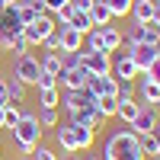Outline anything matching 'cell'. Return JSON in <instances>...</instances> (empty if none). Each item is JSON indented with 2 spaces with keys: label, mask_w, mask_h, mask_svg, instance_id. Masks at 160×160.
Instances as JSON below:
<instances>
[{
  "label": "cell",
  "mask_w": 160,
  "mask_h": 160,
  "mask_svg": "<svg viewBox=\"0 0 160 160\" xmlns=\"http://www.w3.org/2000/svg\"><path fill=\"white\" fill-rule=\"evenodd\" d=\"M99 157H102V160H148V157L141 154V138H138L131 128H115V131H109Z\"/></svg>",
  "instance_id": "1"
},
{
  "label": "cell",
  "mask_w": 160,
  "mask_h": 160,
  "mask_svg": "<svg viewBox=\"0 0 160 160\" xmlns=\"http://www.w3.org/2000/svg\"><path fill=\"white\" fill-rule=\"evenodd\" d=\"M10 135H13V144H16L19 157H22V154H32L35 144H42V125H38L35 112L22 106V118H19L16 128H10Z\"/></svg>",
  "instance_id": "2"
},
{
  "label": "cell",
  "mask_w": 160,
  "mask_h": 160,
  "mask_svg": "<svg viewBox=\"0 0 160 160\" xmlns=\"http://www.w3.org/2000/svg\"><path fill=\"white\" fill-rule=\"evenodd\" d=\"M55 29H58L55 16H51V13H42V16H35L32 22H26V26H22V35H26V42H29V45H42Z\"/></svg>",
  "instance_id": "3"
},
{
  "label": "cell",
  "mask_w": 160,
  "mask_h": 160,
  "mask_svg": "<svg viewBox=\"0 0 160 160\" xmlns=\"http://www.w3.org/2000/svg\"><path fill=\"white\" fill-rule=\"evenodd\" d=\"M10 74L19 77L26 87H35L38 74H42V64H38V58H32V55H19V58H13V71Z\"/></svg>",
  "instance_id": "4"
},
{
  "label": "cell",
  "mask_w": 160,
  "mask_h": 160,
  "mask_svg": "<svg viewBox=\"0 0 160 160\" xmlns=\"http://www.w3.org/2000/svg\"><path fill=\"white\" fill-rule=\"evenodd\" d=\"M138 64L131 61V51L128 48H118L112 55V77L115 80H138Z\"/></svg>",
  "instance_id": "5"
},
{
  "label": "cell",
  "mask_w": 160,
  "mask_h": 160,
  "mask_svg": "<svg viewBox=\"0 0 160 160\" xmlns=\"http://www.w3.org/2000/svg\"><path fill=\"white\" fill-rule=\"evenodd\" d=\"M87 80H90V71H87V68H61L58 87H61V90H83Z\"/></svg>",
  "instance_id": "6"
},
{
  "label": "cell",
  "mask_w": 160,
  "mask_h": 160,
  "mask_svg": "<svg viewBox=\"0 0 160 160\" xmlns=\"http://www.w3.org/2000/svg\"><path fill=\"white\" fill-rule=\"evenodd\" d=\"M22 16H19V10H16V3H10V7H3V13H0V35H22Z\"/></svg>",
  "instance_id": "7"
},
{
  "label": "cell",
  "mask_w": 160,
  "mask_h": 160,
  "mask_svg": "<svg viewBox=\"0 0 160 160\" xmlns=\"http://www.w3.org/2000/svg\"><path fill=\"white\" fill-rule=\"evenodd\" d=\"M157 122H160V112L154 109V106H141V112L135 115V122H131L128 128L135 131V135H151V131L157 128Z\"/></svg>",
  "instance_id": "8"
},
{
  "label": "cell",
  "mask_w": 160,
  "mask_h": 160,
  "mask_svg": "<svg viewBox=\"0 0 160 160\" xmlns=\"http://www.w3.org/2000/svg\"><path fill=\"white\" fill-rule=\"evenodd\" d=\"M115 87H118V80L112 77V74H106V77H96V74H90V80H87V93L90 96H115Z\"/></svg>",
  "instance_id": "9"
},
{
  "label": "cell",
  "mask_w": 160,
  "mask_h": 160,
  "mask_svg": "<svg viewBox=\"0 0 160 160\" xmlns=\"http://www.w3.org/2000/svg\"><path fill=\"white\" fill-rule=\"evenodd\" d=\"M68 122H74V125H87V128H93V131H99V128L106 125V115H99L93 106H87V109L71 112V115H68Z\"/></svg>",
  "instance_id": "10"
},
{
  "label": "cell",
  "mask_w": 160,
  "mask_h": 160,
  "mask_svg": "<svg viewBox=\"0 0 160 160\" xmlns=\"http://www.w3.org/2000/svg\"><path fill=\"white\" fill-rule=\"evenodd\" d=\"M87 71L96 74V77L112 74V55L109 51H93V55H87Z\"/></svg>",
  "instance_id": "11"
},
{
  "label": "cell",
  "mask_w": 160,
  "mask_h": 160,
  "mask_svg": "<svg viewBox=\"0 0 160 160\" xmlns=\"http://www.w3.org/2000/svg\"><path fill=\"white\" fill-rule=\"evenodd\" d=\"M160 55V48L157 45H144V42H138L135 48H131V61L138 64V71H148L151 68V61Z\"/></svg>",
  "instance_id": "12"
},
{
  "label": "cell",
  "mask_w": 160,
  "mask_h": 160,
  "mask_svg": "<svg viewBox=\"0 0 160 160\" xmlns=\"http://www.w3.org/2000/svg\"><path fill=\"white\" fill-rule=\"evenodd\" d=\"M99 29V38H102V48L109 51V55H115L118 48H122V29H118V26H96Z\"/></svg>",
  "instance_id": "13"
},
{
  "label": "cell",
  "mask_w": 160,
  "mask_h": 160,
  "mask_svg": "<svg viewBox=\"0 0 160 160\" xmlns=\"http://www.w3.org/2000/svg\"><path fill=\"white\" fill-rule=\"evenodd\" d=\"M58 35H61V51H80L83 48V32L71 29V26H58Z\"/></svg>",
  "instance_id": "14"
},
{
  "label": "cell",
  "mask_w": 160,
  "mask_h": 160,
  "mask_svg": "<svg viewBox=\"0 0 160 160\" xmlns=\"http://www.w3.org/2000/svg\"><path fill=\"white\" fill-rule=\"evenodd\" d=\"M3 83H7V93H10V106H22V102H26V93H29V87H26L19 77H13V74L3 77Z\"/></svg>",
  "instance_id": "15"
},
{
  "label": "cell",
  "mask_w": 160,
  "mask_h": 160,
  "mask_svg": "<svg viewBox=\"0 0 160 160\" xmlns=\"http://www.w3.org/2000/svg\"><path fill=\"white\" fill-rule=\"evenodd\" d=\"M38 109H58L61 106V87H35Z\"/></svg>",
  "instance_id": "16"
},
{
  "label": "cell",
  "mask_w": 160,
  "mask_h": 160,
  "mask_svg": "<svg viewBox=\"0 0 160 160\" xmlns=\"http://www.w3.org/2000/svg\"><path fill=\"white\" fill-rule=\"evenodd\" d=\"M154 0H131V13L128 16L135 19V22H151V16H154Z\"/></svg>",
  "instance_id": "17"
},
{
  "label": "cell",
  "mask_w": 160,
  "mask_h": 160,
  "mask_svg": "<svg viewBox=\"0 0 160 160\" xmlns=\"http://www.w3.org/2000/svg\"><path fill=\"white\" fill-rule=\"evenodd\" d=\"M90 19H93V26H109V22H115V19H112V10L106 7V0H93Z\"/></svg>",
  "instance_id": "18"
},
{
  "label": "cell",
  "mask_w": 160,
  "mask_h": 160,
  "mask_svg": "<svg viewBox=\"0 0 160 160\" xmlns=\"http://www.w3.org/2000/svg\"><path fill=\"white\" fill-rule=\"evenodd\" d=\"M138 112H141V102H138V99H128V102H118V109H115V118H122L125 125H131Z\"/></svg>",
  "instance_id": "19"
},
{
  "label": "cell",
  "mask_w": 160,
  "mask_h": 160,
  "mask_svg": "<svg viewBox=\"0 0 160 160\" xmlns=\"http://www.w3.org/2000/svg\"><path fill=\"white\" fill-rule=\"evenodd\" d=\"M115 99H118V102L138 99V87H135V80H118V87H115Z\"/></svg>",
  "instance_id": "20"
},
{
  "label": "cell",
  "mask_w": 160,
  "mask_h": 160,
  "mask_svg": "<svg viewBox=\"0 0 160 160\" xmlns=\"http://www.w3.org/2000/svg\"><path fill=\"white\" fill-rule=\"evenodd\" d=\"M68 26L87 35V32L93 29V19H90V13H83V10H74V16H71V22H68Z\"/></svg>",
  "instance_id": "21"
},
{
  "label": "cell",
  "mask_w": 160,
  "mask_h": 160,
  "mask_svg": "<svg viewBox=\"0 0 160 160\" xmlns=\"http://www.w3.org/2000/svg\"><path fill=\"white\" fill-rule=\"evenodd\" d=\"M38 64H42V71H45V74H55V77L61 74V55H58V51H45Z\"/></svg>",
  "instance_id": "22"
},
{
  "label": "cell",
  "mask_w": 160,
  "mask_h": 160,
  "mask_svg": "<svg viewBox=\"0 0 160 160\" xmlns=\"http://www.w3.org/2000/svg\"><path fill=\"white\" fill-rule=\"evenodd\" d=\"M35 118H38V125H42V131H45V128H58L61 112H58V109H38Z\"/></svg>",
  "instance_id": "23"
},
{
  "label": "cell",
  "mask_w": 160,
  "mask_h": 160,
  "mask_svg": "<svg viewBox=\"0 0 160 160\" xmlns=\"http://www.w3.org/2000/svg\"><path fill=\"white\" fill-rule=\"evenodd\" d=\"M115 109H118V99H115V96H99V99H96V112H99V115L115 118Z\"/></svg>",
  "instance_id": "24"
},
{
  "label": "cell",
  "mask_w": 160,
  "mask_h": 160,
  "mask_svg": "<svg viewBox=\"0 0 160 160\" xmlns=\"http://www.w3.org/2000/svg\"><path fill=\"white\" fill-rule=\"evenodd\" d=\"M106 7L112 10V19L118 22V19H125L131 13V0H106Z\"/></svg>",
  "instance_id": "25"
},
{
  "label": "cell",
  "mask_w": 160,
  "mask_h": 160,
  "mask_svg": "<svg viewBox=\"0 0 160 160\" xmlns=\"http://www.w3.org/2000/svg\"><path fill=\"white\" fill-rule=\"evenodd\" d=\"M138 138H141V154L144 157H160V144H157L154 135H138Z\"/></svg>",
  "instance_id": "26"
},
{
  "label": "cell",
  "mask_w": 160,
  "mask_h": 160,
  "mask_svg": "<svg viewBox=\"0 0 160 160\" xmlns=\"http://www.w3.org/2000/svg\"><path fill=\"white\" fill-rule=\"evenodd\" d=\"M19 118H22V106H7V115H3V128H16L19 125Z\"/></svg>",
  "instance_id": "27"
},
{
  "label": "cell",
  "mask_w": 160,
  "mask_h": 160,
  "mask_svg": "<svg viewBox=\"0 0 160 160\" xmlns=\"http://www.w3.org/2000/svg\"><path fill=\"white\" fill-rule=\"evenodd\" d=\"M10 55H13V58L29 55V42H26V35H13V38H10Z\"/></svg>",
  "instance_id": "28"
},
{
  "label": "cell",
  "mask_w": 160,
  "mask_h": 160,
  "mask_svg": "<svg viewBox=\"0 0 160 160\" xmlns=\"http://www.w3.org/2000/svg\"><path fill=\"white\" fill-rule=\"evenodd\" d=\"M42 51H61V35H58V29L42 42Z\"/></svg>",
  "instance_id": "29"
},
{
  "label": "cell",
  "mask_w": 160,
  "mask_h": 160,
  "mask_svg": "<svg viewBox=\"0 0 160 160\" xmlns=\"http://www.w3.org/2000/svg\"><path fill=\"white\" fill-rule=\"evenodd\" d=\"M32 157H35V160H58V154L51 151V148H45V144H35V151H32Z\"/></svg>",
  "instance_id": "30"
},
{
  "label": "cell",
  "mask_w": 160,
  "mask_h": 160,
  "mask_svg": "<svg viewBox=\"0 0 160 160\" xmlns=\"http://www.w3.org/2000/svg\"><path fill=\"white\" fill-rule=\"evenodd\" d=\"M144 74H148V77L154 80V83H160V55H157V58L151 61V68H148V71H144Z\"/></svg>",
  "instance_id": "31"
},
{
  "label": "cell",
  "mask_w": 160,
  "mask_h": 160,
  "mask_svg": "<svg viewBox=\"0 0 160 160\" xmlns=\"http://www.w3.org/2000/svg\"><path fill=\"white\" fill-rule=\"evenodd\" d=\"M35 87H58V77L42 71V74H38V80H35Z\"/></svg>",
  "instance_id": "32"
},
{
  "label": "cell",
  "mask_w": 160,
  "mask_h": 160,
  "mask_svg": "<svg viewBox=\"0 0 160 160\" xmlns=\"http://www.w3.org/2000/svg\"><path fill=\"white\" fill-rule=\"evenodd\" d=\"M42 3H45V10H48V13H55V10H61L64 3H71V0H42Z\"/></svg>",
  "instance_id": "33"
},
{
  "label": "cell",
  "mask_w": 160,
  "mask_h": 160,
  "mask_svg": "<svg viewBox=\"0 0 160 160\" xmlns=\"http://www.w3.org/2000/svg\"><path fill=\"white\" fill-rule=\"evenodd\" d=\"M71 7H74V10H83V13H90L93 0H71Z\"/></svg>",
  "instance_id": "34"
},
{
  "label": "cell",
  "mask_w": 160,
  "mask_h": 160,
  "mask_svg": "<svg viewBox=\"0 0 160 160\" xmlns=\"http://www.w3.org/2000/svg\"><path fill=\"white\" fill-rule=\"evenodd\" d=\"M0 106H10V93H7V83H3V77H0Z\"/></svg>",
  "instance_id": "35"
},
{
  "label": "cell",
  "mask_w": 160,
  "mask_h": 160,
  "mask_svg": "<svg viewBox=\"0 0 160 160\" xmlns=\"http://www.w3.org/2000/svg\"><path fill=\"white\" fill-rule=\"evenodd\" d=\"M0 51H10V35H0Z\"/></svg>",
  "instance_id": "36"
},
{
  "label": "cell",
  "mask_w": 160,
  "mask_h": 160,
  "mask_svg": "<svg viewBox=\"0 0 160 160\" xmlns=\"http://www.w3.org/2000/svg\"><path fill=\"white\" fill-rule=\"evenodd\" d=\"M151 22H157V26H160V3L154 7V16H151Z\"/></svg>",
  "instance_id": "37"
},
{
  "label": "cell",
  "mask_w": 160,
  "mask_h": 160,
  "mask_svg": "<svg viewBox=\"0 0 160 160\" xmlns=\"http://www.w3.org/2000/svg\"><path fill=\"white\" fill-rule=\"evenodd\" d=\"M64 160H83L80 154H64Z\"/></svg>",
  "instance_id": "38"
},
{
  "label": "cell",
  "mask_w": 160,
  "mask_h": 160,
  "mask_svg": "<svg viewBox=\"0 0 160 160\" xmlns=\"http://www.w3.org/2000/svg\"><path fill=\"white\" fill-rule=\"evenodd\" d=\"M3 115H7V106H0V128H3Z\"/></svg>",
  "instance_id": "39"
},
{
  "label": "cell",
  "mask_w": 160,
  "mask_h": 160,
  "mask_svg": "<svg viewBox=\"0 0 160 160\" xmlns=\"http://www.w3.org/2000/svg\"><path fill=\"white\" fill-rule=\"evenodd\" d=\"M19 160H35V157H32V154H22V157H19Z\"/></svg>",
  "instance_id": "40"
},
{
  "label": "cell",
  "mask_w": 160,
  "mask_h": 160,
  "mask_svg": "<svg viewBox=\"0 0 160 160\" xmlns=\"http://www.w3.org/2000/svg\"><path fill=\"white\" fill-rule=\"evenodd\" d=\"M0 3H7V7H10V3H19V0H0Z\"/></svg>",
  "instance_id": "41"
},
{
  "label": "cell",
  "mask_w": 160,
  "mask_h": 160,
  "mask_svg": "<svg viewBox=\"0 0 160 160\" xmlns=\"http://www.w3.org/2000/svg\"><path fill=\"white\" fill-rule=\"evenodd\" d=\"M83 160H102V157H83Z\"/></svg>",
  "instance_id": "42"
},
{
  "label": "cell",
  "mask_w": 160,
  "mask_h": 160,
  "mask_svg": "<svg viewBox=\"0 0 160 160\" xmlns=\"http://www.w3.org/2000/svg\"><path fill=\"white\" fill-rule=\"evenodd\" d=\"M3 7H7V3H0V13H3Z\"/></svg>",
  "instance_id": "43"
},
{
  "label": "cell",
  "mask_w": 160,
  "mask_h": 160,
  "mask_svg": "<svg viewBox=\"0 0 160 160\" xmlns=\"http://www.w3.org/2000/svg\"><path fill=\"white\" fill-rule=\"evenodd\" d=\"M151 160H160V157H151Z\"/></svg>",
  "instance_id": "44"
},
{
  "label": "cell",
  "mask_w": 160,
  "mask_h": 160,
  "mask_svg": "<svg viewBox=\"0 0 160 160\" xmlns=\"http://www.w3.org/2000/svg\"><path fill=\"white\" fill-rule=\"evenodd\" d=\"M154 3H160V0H154Z\"/></svg>",
  "instance_id": "45"
},
{
  "label": "cell",
  "mask_w": 160,
  "mask_h": 160,
  "mask_svg": "<svg viewBox=\"0 0 160 160\" xmlns=\"http://www.w3.org/2000/svg\"><path fill=\"white\" fill-rule=\"evenodd\" d=\"M0 151H3V148H0Z\"/></svg>",
  "instance_id": "46"
}]
</instances>
